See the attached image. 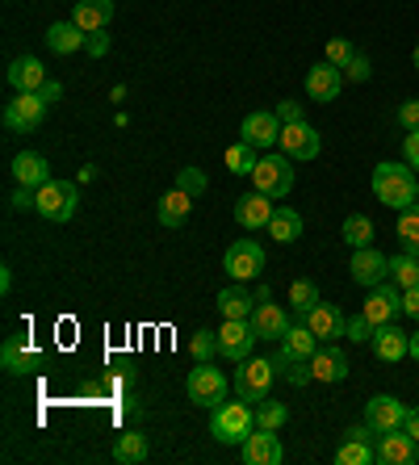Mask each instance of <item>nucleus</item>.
I'll use <instances>...</instances> for the list:
<instances>
[{
  "label": "nucleus",
  "mask_w": 419,
  "mask_h": 465,
  "mask_svg": "<svg viewBox=\"0 0 419 465\" xmlns=\"http://www.w3.org/2000/svg\"><path fill=\"white\" fill-rule=\"evenodd\" d=\"M415 193H419V173L411 168L407 160L403 163H377L374 168V197L382 206L390 210H407L415 206Z\"/></svg>",
  "instance_id": "nucleus-1"
},
{
  "label": "nucleus",
  "mask_w": 419,
  "mask_h": 465,
  "mask_svg": "<svg viewBox=\"0 0 419 465\" xmlns=\"http://www.w3.org/2000/svg\"><path fill=\"white\" fill-rule=\"evenodd\" d=\"M256 432V407L252 402H218L210 415V436L218 444H244L247 436Z\"/></svg>",
  "instance_id": "nucleus-2"
},
{
  "label": "nucleus",
  "mask_w": 419,
  "mask_h": 465,
  "mask_svg": "<svg viewBox=\"0 0 419 465\" xmlns=\"http://www.w3.org/2000/svg\"><path fill=\"white\" fill-rule=\"evenodd\" d=\"M75 206H80V189H75L72 181H55V176L38 189V202H34V210H38L46 223H72Z\"/></svg>",
  "instance_id": "nucleus-3"
},
{
  "label": "nucleus",
  "mask_w": 419,
  "mask_h": 465,
  "mask_svg": "<svg viewBox=\"0 0 419 465\" xmlns=\"http://www.w3.org/2000/svg\"><path fill=\"white\" fill-rule=\"evenodd\" d=\"M252 181H256L260 193H269L273 202H281V197L294 193V160L285 152H281V155H264V160L256 163Z\"/></svg>",
  "instance_id": "nucleus-4"
},
{
  "label": "nucleus",
  "mask_w": 419,
  "mask_h": 465,
  "mask_svg": "<svg viewBox=\"0 0 419 465\" xmlns=\"http://www.w3.org/2000/svg\"><path fill=\"white\" fill-rule=\"evenodd\" d=\"M239 365H244V369L235 373V394H239L244 402H252V407H256L260 399H269L273 381H277V369H273V357H269V361H264V357H260V361L247 357V361H239Z\"/></svg>",
  "instance_id": "nucleus-5"
},
{
  "label": "nucleus",
  "mask_w": 419,
  "mask_h": 465,
  "mask_svg": "<svg viewBox=\"0 0 419 465\" xmlns=\"http://www.w3.org/2000/svg\"><path fill=\"white\" fill-rule=\"evenodd\" d=\"M185 390H189V399H194L197 407H218V402H226V373L214 369L210 361H197V369L189 373Z\"/></svg>",
  "instance_id": "nucleus-6"
},
{
  "label": "nucleus",
  "mask_w": 419,
  "mask_h": 465,
  "mask_svg": "<svg viewBox=\"0 0 419 465\" xmlns=\"http://www.w3.org/2000/svg\"><path fill=\"white\" fill-rule=\"evenodd\" d=\"M46 109L51 105H46L43 93H17V97L5 105V126L17 130V134H30L34 126H43Z\"/></svg>",
  "instance_id": "nucleus-7"
},
{
  "label": "nucleus",
  "mask_w": 419,
  "mask_h": 465,
  "mask_svg": "<svg viewBox=\"0 0 419 465\" xmlns=\"http://www.w3.org/2000/svg\"><path fill=\"white\" fill-rule=\"evenodd\" d=\"M361 314H365L374 327L394 323L398 314H403V290H398L394 282L374 285V290H369V298H365V306H361Z\"/></svg>",
  "instance_id": "nucleus-8"
},
{
  "label": "nucleus",
  "mask_w": 419,
  "mask_h": 465,
  "mask_svg": "<svg viewBox=\"0 0 419 465\" xmlns=\"http://www.w3.org/2000/svg\"><path fill=\"white\" fill-rule=\"evenodd\" d=\"M223 264L235 282H252V277H260V269H264V248H260L256 239H235V243L226 248Z\"/></svg>",
  "instance_id": "nucleus-9"
},
{
  "label": "nucleus",
  "mask_w": 419,
  "mask_h": 465,
  "mask_svg": "<svg viewBox=\"0 0 419 465\" xmlns=\"http://www.w3.org/2000/svg\"><path fill=\"white\" fill-rule=\"evenodd\" d=\"M403 420H407V407H403L394 394H374V399L365 402V428L374 436H386V432H394V428H403Z\"/></svg>",
  "instance_id": "nucleus-10"
},
{
  "label": "nucleus",
  "mask_w": 419,
  "mask_h": 465,
  "mask_svg": "<svg viewBox=\"0 0 419 465\" xmlns=\"http://www.w3.org/2000/svg\"><path fill=\"white\" fill-rule=\"evenodd\" d=\"M281 126H285V122L277 118V109H256V114H247V118H244L239 139L252 143V147H277V143H281Z\"/></svg>",
  "instance_id": "nucleus-11"
},
{
  "label": "nucleus",
  "mask_w": 419,
  "mask_h": 465,
  "mask_svg": "<svg viewBox=\"0 0 419 465\" xmlns=\"http://www.w3.org/2000/svg\"><path fill=\"white\" fill-rule=\"evenodd\" d=\"M256 348V331L247 319H223V331H218V352L226 361H247Z\"/></svg>",
  "instance_id": "nucleus-12"
},
{
  "label": "nucleus",
  "mask_w": 419,
  "mask_h": 465,
  "mask_svg": "<svg viewBox=\"0 0 419 465\" xmlns=\"http://www.w3.org/2000/svg\"><path fill=\"white\" fill-rule=\"evenodd\" d=\"M353 282L365 285V290H374V285H382L390 277V256H382V252L369 243V248H353Z\"/></svg>",
  "instance_id": "nucleus-13"
},
{
  "label": "nucleus",
  "mask_w": 419,
  "mask_h": 465,
  "mask_svg": "<svg viewBox=\"0 0 419 465\" xmlns=\"http://www.w3.org/2000/svg\"><path fill=\"white\" fill-rule=\"evenodd\" d=\"M0 365H5V373H34V369L43 365V352H38V344H34L30 336H9L5 340V348H0Z\"/></svg>",
  "instance_id": "nucleus-14"
},
{
  "label": "nucleus",
  "mask_w": 419,
  "mask_h": 465,
  "mask_svg": "<svg viewBox=\"0 0 419 465\" xmlns=\"http://www.w3.org/2000/svg\"><path fill=\"white\" fill-rule=\"evenodd\" d=\"M281 152L290 155V160H314V155L323 152L319 130L306 126V122H290V126H281Z\"/></svg>",
  "instance_id": "nucleus-15"
},
{
  "label": "nucleus",
  "mask_w": 419,
  "mask_h": 465,
  "mask_svg": "<svg viewBox=\"0 0 419 465\" xmlns=\"http://www.w3.org/2000/svg\"><path fill=\"white\" fill-rule=\"evenodd\" d=\"M247 323H252L256 340H277V344H281V336L294 327L290 314H285V306H277V302H256V311L247 314Z\"/></svg>",
  "instance_id": "nucleus-16"
},
{
  "label": "nucleus",
  "mask_w": 419,
  "mask_h": 465,
  "mask_svg": "<svg viewBox=\"0 0 419 465\" xmlns=\"http://www.w3.org/2000/svg\"><path fill=\"white\" fill-rule=\"evenodd\" d=\"M273 197L269 193H260V189H252V193L235 197V223L244 231H260V227H269V218H273Z\"/></svg>",
  "instance_id": "nucleus-17"
},
{
  "label": "nucleus",
  "mask_w": 419,
  "mask_h": 465,
  "mask_svg": "<svg viewBox=\"0 0 419 465\" xmlns=\"http://www.w3.org/2000/svg\"><path fill=\"white\" fill-rule=\"evenodd\" d=\"M340 88H344V72L335 64H327V59L306 72V97L311 101H323V105H327V101L340 97Z\"/></svg>",
  "instance_id": "nucleus-18"
},
{
  "label": "nucleus",
  "mask_w": 419,
  "mask_h": 465,
  "mask_svg": "<svg viewBox=\"0 0 419 465\" xmlns=\"http://www.w3.org/2000/svg\"><path fill=\"white\" fill-rule=\"evenodd\" d=\"M374 352H377V361H386V365H398L403 357H411V336L403 331L398 323H382L374 331Z\"/></svg>",
  "instance_id": "nucleus-19"
},
{
  "label": "nucleus",
  "mask_w": 419,
  "mask_h": 465,
  "mask_svg": "<svg viewBox=\"0 0 419 465\" xmlns=\"http://www.w3.org/2000/svg\"><path fill=\"white\" fill-rule=\"evenodd\" d=\"M244 461L247 465H281V461H285V449H281L277 432L256 428V432L244 440Z\"/></svg>",
  "instance_id": "nucleus-20"
},
{
  "label": "nucleus",
  "mask_w": 419,
  "mask_h": 465,
  "mask_svg": "<svg viewBox=\"0 0 419 465\" xmlns=\"http://www.w3.org/2000/svg\"><path fill=\"white\" fill-rule=\"evenodd\" d=\"M302 323L311 327V331H314V336H319V340H327V344H332V340H340V336H344L348 319H344V311H340V306H332V302H319V306H314V311H306V314H302Z\"/></svg>",
  "instance_id": "nucleus-21"
},
{
  "label": "nucleus",
  "mask_w": 419,
  "mask_h": 465,
  "mask_svg": "<svg viewBox=\"0 0 419 465\" xmlns=\"http://www.w3.org/2000/svg\"><path fill=\"white\" fill-rule=\"evenodd\" d=\"M415 457H419V440L411 432H403V428L386 432L382 444H377V461L382 465H411Z\"/></svg>",
  "instance_id": "nucleus-22"
},
{
  "label": "nucleus",
  "mask_w": 419,
  "mask_h": 465,
  "mask_svg": "<svg viewBox=\"0 0 419 465\" xmlns=\"http://www.w3.org/2000/svg\"><path fill=\"white\" fill-rule=\"evenodd\" d=\"M72 22L80 25L85 34H97L114 22V0H75Z\"/></svg>",
  "instance_id": "nucleus-23"
},
{
  "label": "nucleus",
  "mask_w": 419,
  "mask_h": 465,
  "mask_svg": "<svg viewBox=\"0 0 419 465\" xmlns=\"http://www.w3.org/2000/svg\"><path fill=\"white\" fill-rule=\"evenodd\" d=\"M311 373H314V381H344L348 378V357L340 352L335 344H327V348H319L311 357Z\"/></svg>",
  "instance_id": "nucleus-24"
},
{
  "label": "nucleus",
  "mask_w": 419,
  "mask_h": 465,
  "mask_svg": "<svg viewBox=\"0 0 419 465\" xmlns=\"http://www.w3.org/2000/svg\"><path fill=\"white\" fill-rule=\"evenodd\" d=\"M13 181L25 184V189H43V184L51 181V163H46L38 152H22L13 160Z\"/></svg>",
  "instance_id": "nucleus-25"
},
{
  "label": "nucleus",
  "mask_w": 419,
  "mask_h": 465,
  "mask_svg": "<svg viewBox=\"0 0 419 465\" xmlns=\"http://www.w3.org/2000/svg\"><path fill=\"white\" fill-rule=\"evenodd\" d=\"M9 84L17 88V93H38V88L46 84V67L34 59V54H25V59H13L9 64Z\"/></svg>",
  "instance_id": "nucleus-26"
},
{
  "label": "nucleus",
  "mask_w": 419,
  "mask_h": 465,
  "mask_svg": "<svg viewBox=\"0 0 419 465\" xmlns=\"http://www.w3.org/2000/svg\"><path fill=\"white\" fill-rule=\"evenodd\" d=\"M194 202L197 197H189L185 193V189H173V193H164L160 197V210H155V214H160V227H185V223H189V210H194Z\"/></svg>",
  "instance_id": "nucleus-27"
},
{
  "label": "nucleus",
  "mask_w": 419,
  "mask_h": 465,
  "mask_svg": "<svg viewBox=\"0 0 419 465\" xmlns=\"http://www.w3.org/2000/svg\"><path fill=\"white\" fill-rule=\"evenodd\" d=\"M85 43H88V34L75 22H55L51 30H46V46H51L55 54H75V51H85Z\"/></svg>",
  "instance_id": "nucleus-28"
},
{
  "label": "nucleus",
  "mask_w": 419,
  "mask_h": 465,
  "mask_svg": "<svg viewBox=\"0 0 419 465\" xmlns=\"http://www.w3.org/2000/svg\"><path fill=\"white\" fill-rule=\"evenodd\" d=\"M264 231H269V235L277 239V243H294V239L302 235V214H298L294 206H277Z\"/></svg>",
  "instance_id": "nucleus-29"
},
{
  "label": "nucleus",
  "mask_w": 419,
  "mask_h": 465,
  "mask_svg": "<svg viewBox=\"0 0 419 465\" xmlns=\"http://www.w3.org/2000/svg\"><path fill=\"white\" fill-rule=\"evenodd\" d=\"M281 352H290V357H298V361H311L314 352H319V336H314L306 323L290 327V331L281 336Z\"/></svg>",
  "instance_id": "nucleus-30"
},
{
  "label": "nucleus",
  "mask_w": 419,
  "mask_h": 465,
  "mask_svg": "<svg viewBox=\"0 0 419 465\" xmlns=\"http://www.w3.org/2000/svg\"><path fill=\"white\" fill-rule=\"evenodd\" d=\"M218 311H223V319H247V314L256 311V293L239 290V285H226L218 293Z\"/></svg>",
  "instance_id": "nucleus-31"
},
{
  "label": "nucleus",
  "mask_w": 419,
  "mask_h": 465,
  "mask_svg": "<svg viewBox=\"0 0 419 465\" xmlns=\"http://www.w3.org/2000/svg\"><path fill=\"white\" fill-rule=\"evenodd\" d=\"M273 369H277V378L290 381V386H306V381H314L311 361H298V357H290V352H277V357H273Z\"/></svg>",
  "instance_id": "nucleus-32"
},
{
  "label": "nucleus",
  "mask_w": 419,
  "mask_h": 465,
  "mask_svg": "<svg viewBox=\"0 0 419 465\" xmlns=\"http://www.w3.org/2000/svg\"><path fill=\"white\" fill-rule=\"evenodd\" d=\"M256 163H260V155H256V147L252 143H231L226 147V173H235V176H252L256 173Z\"/></svg>",
  "instance_id": "nucleus-33"
},
{
  "label": "nucleus",
  "mask_w": 419,
  "mask_h": 465,
  "mask_svg": "<svg viewBox=\"0 0 419 465\" xmlns=\"http://www.w3.org/2000/svg\"><path fill=\"white\" fill-rule=\"evenodd\" d=\"M147 436L143 432H126L118 444H114V461H122V465H139V461H147Z\"/></svg>",
  "instance_id": "nucleus-34"
},
{
  "label": "nucleus",
  "mask_w": 419,
  "mask_h": 465,
  "mask_svg": "<svg viewBox=\"0 0 419 465\" xmlns=\"http://www.w3.org/2000/svg\"><path fill=\"white\" fill-rule=\"evenodd\" d=\"M340 235H344L348 248H369L374 243V223H369V214H348Z\"/></svg>",
  "instance_id": "nucleus-35"
},
{
  "label": "nucleus",
  "mask_w": 419,
  "mask_h": 465,
  "mask_svg": "<svg viewBox=\"0 0 419 465\" xmlns=\"http://www.w3.org/2000/svg\"><path fill=\"white\" fill-rule=\"evenodd\" d=\"M390 282H394L398 290H411V285H419V256H411V252H403V256H390Z\"/></svg>",
  "instance_id": "nucleus-36"
},
{
  "label": "nucleus",
  "mask_w": 419,
  "mask_h": 465,
  "mask_svg": "<svg viewBox=\"0 0 419 465\" xmlns=\"http://www.w3.org/2000/svg\"><path fill=\"white\" fill-rule=\"evenodd\" d=\"M285 423H290V407H285V402H273V399H260L256 402V428L281 432Z\"/></svg>",
  "instance_id": "nucleus-37"
},
{
  "label": "nucleus",
  "mask_w": 419,
  "mask_h": 465,
  "mask_svg": "<svg viewBox=\"0 0 419 465\" xmlns=\"http://www.w3.org/2000/svg\"><path fill=\"white\" fill-rule=\"evenodd\" d=\"M398 239H403V252L419 256V206L398 210Z\"/></svg>",
  "instance_id": "nucleus-38"
},
{
  "label": "nucleus",
  "mask_w": 419,
  "mask_h": 465,
  "mask_svg": "<svg viewBox=\"0 0 419 465\" xmlns=\"http://www.w3.org/2000/svg\"><path fill=\"white\" fill-rule=\"evenodd\" d=\"M335 461H340V465H369V461H377V453L365 444V436H348V440L340 444Z\"/></svg>",
  "instance_id": "nucleus-39"
},
{
  "label": "nucleus",
  "mask_w": 419,
  "mask_h": 465,
  "mask_svg": "<svg viewBox=\"0 0 419 465\" xmlns=\"http://www.w3.org/2000/svg\"><path fill=\"white\" fill-rule=\"evenodd\" d=\"M290 302H294V311H298V314L314 311V306L323 302V298H319V285H314V282H294L290 285Z\"/></svg>",
  "instance_id": "nucleus-40"
},
{
  "label": "nucleus",
  "mask_w": 419,
  "mask_h": 465,
  "mask_svg": "<svg viewBox=\"0 0 419 465\" xmlns=\"http://www.w3.org/2000/svg\"><path fill=\"white\" fill-rule=\"evenodd\" d=\"M189 352H194V361H214L218 331H194V340H189Z\"/></svg>",
  "instance_id": "nucleus-41"
},
{
  "label": "nucleus",
  "mask_w": 419,
  "mask_h": 465,
  "mask_svg": "<svg viewBox=\"0 0 419 465\" xmlns=\"http://www.w3.org/2000/svg\"><path fill=\"white\" fill-rule=\"evenodd\" d=\"M205 184H210V181H205L202 168H181V176H176V189H185L189 197H202Z\"/></svg>",
  "instance_id": "nucleus-42"
},
{
  "label": "nucleus",
  "mask_w": 419,
  "mask_h": 465,
  "mask_svg": "<svg viewBox=\"0 0 419 465\" xmlns=\"http://www.w3.org/2000/svg\"><path fill=\"white\" fill-rule=\"evenodd\" d=\"M340 72H344V80H353V84H365L369 76H374V67H369V59L361 51L353 54V59H348L344 67H340Z\"/></svg>",
  "instance_id": "nucleus-43"
},
{
  "label": "nucleus",
  "mask_w": 419,
  "mask_h": 465,
  "mask_svg": "<svg viewBox=\"0 0 419 465\" xmlns=\"http://www.w3.org/2000/svg\"><path fill=\"white\" fill-rule=\"evenodd\" d=\"M374 331H377V327L369 323L365 314H353V319H348V327H344V336L353 340V344H365V340H374Z\"/></svg>",
  "instance_id": "nucleus-44"
},
{
  "label": "nucleus",
  "mask_w": 419,
  "mask_h": 465,
  "mask_svg": "<svg viewBox=\"0 0 419 465\" xmlns=\"http://www.w3.org/2000/svg\"><path fill=\"white\" fill-rule=\"evenodd\" d=\"M353 54H356V46L348 43V38H332V43H327V64L344 67L348 59H353Z\"/></svg>",
  "instance_id": "nucleus-45"
},
{
  "label": "nucleus",
  "mask_w": 419,
  "mask_h": 465,
  "mask_svg": "<svg viewBox=\"0 0 419 465\" xmlns=\"http://www.w3.org/2000/svg\"><path fill=\"white\" fill-rule=\"evenodd\" d=\"M394 118H398V126H403V130H419V97L403 101Z\"/></svg>",
  "instance_id": "nucleus-46"
},
{
  "label": "nucleus",
  "mask_w": 419,
  "mask_h": 465,
  "mask_svg": "<svg viewBox=\"0 0 419 465\" xmlns=\"http://www.w3.org/2000/svg\"><path fill=\"white\" fill-rule=\"evenodd\" d=\"M403 160L419 173V130H407V139H403Z\"/></svg>",
  "instance_id": "nucleus-47"
},
{
  "label": "nucleus",
  "mask_w": 419,
  "mask_h": 465,
  "mask_svg": "<svg viewBox=\"0 0 419 465\" xmlns=\"http://www.w3.org/2000/svg\"><path fill=\"white\" fill-rule=\"evenodd\" d=\"M34 202H38V189H25V184H17V193L9 197L13 210H34Z\"/></svg>",
  "instance_id": "nucleus-48"
},
{
  "label": "nucleus",
  "mask_w": 419,
  "mask_h": 465,
  "mask_svg": "<svg viewBox=\"0 0 419 465\" xmlns=\"http://www.w3.org/2000/svg\"><path fill=\"white\" fill-rule=\"evenodd\" d=\"M85 51L88 54H93V59H105V54H109V38H105V34H88V43H85Z\"/></svg>",
  "instance_id": "nucleus-49"
},
{
  "label": "nucleus",
  "mask_w": 419,
  "mask_h": 465,
  "mask_svg": "<svg viewBox=\"0 0 419 465\" xmlns=\"http://www.w3.org/2000/svg\"><path fill=\"white\" fill-rule=\"evenodd\" d=\"M277 118L285 122V126H290V122H306V118H302V105H298V101H281V105H277Z\"/></svg>",
  "instance_id": "nucleus-50"
},
{
  "label": "nucleus",
  "mask_w": 419,
  "mask_h": 465,
  "mask_svg": "<svg viewBox=\"0 0 419 465\" xmlns=\"http://www.w3.org/2000/svg\"><path fill=\"white\" fill-rule=\"evenodd\" d=\"M403 314H411V319H419V285H411V290H403Z\"/></svg>",
  "instance_id": "nucleus-51"
},
{
  "label": "nucleus",
  "mask_w": 419,
  "mask_h": 465,
  "mask_svg": "<svg viewBox=\"0 0 419 465\" xmlns=\"http://www.w3.org/2000/svg\"><path fill=\"white\" fill-rule=\"evenodd\" d=\"M403 432H411L419 440V407H407V420H403Z\"/></svg>",
  "instance_id": "nucleus-52"
},
{
  "label": "nucleus",
  "mask_w": 419,
  "mask_h": 465,
  "mask_svg": "<svg viewBox=\"0 0 419 465\" xmlns=\"http://www.w3.org/2000/svg\"><path fill=\"white\" fill-rule=\"evenodd\" d=\"M38 93H43V97H46V105H51V101H59V97H64V84H55V80H46V84L38 88Z\"/></svg>",
  "instance_id": "nucleus-53"
},
{
  "label": "nucleus",
  "mask_w": 419,
  "mask_h": 465,
  "mask_svg": "<svg viewBox=\"0 0 419 465\" xmlns=\"http://www.w3.org/2000/svg\"><path fill=\"white\" fill-rule=\"evenodd\" d=\"M9 290H13V272L0 269V293H9Z\"/></svg>",
  "instance_id": "nucleus-54"
},
{
  "label": "nucleus",
  "mask_w": 419,
  "mask_h": 465,
  "mask_svg": "<svg viewBox=\"0 0 419 465\" xmlns=\"http://www.w3.org/2000/svg\"><path fill=\"white\" fill-rule=\"evenodd\" d=\"M411 357L419 361V331H411Z\"/></svg>",
  "instance_id": "nucleus-55"
},
{
  "label": "nucleus",
  "mask_w": 419,
  "mask_h": 465,
  "mask_svg": "<svg viewBox=\"0 0 419 465\" xmlns=\"http://www.w3.org/2000/svg\"><path fill=\"white\" fill-rule=\"evenodd\" d=\"M415 72H419V46H415Z\"/></svg>",
  "instance_id": "nucleus-56"
},
{
  "label": "nucleus",
  "mask_w": 419,
  "mask_h": 465,
  "mask_svg": "<svg viewBox=\"0 0 419 465\" xmlns=\"http://www.w3.org/2000/svg\"><path fill=\"white\" fill-rule=\"evenodd\" d=\"M415 206H419V193H415Z\"/></svg>",
  "instance_id": "nucleus-57"
}]
</instances>
